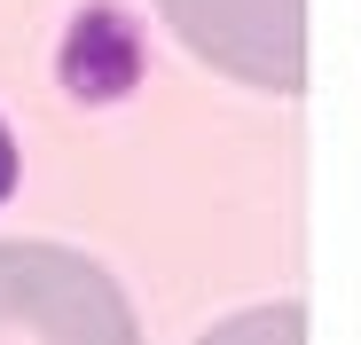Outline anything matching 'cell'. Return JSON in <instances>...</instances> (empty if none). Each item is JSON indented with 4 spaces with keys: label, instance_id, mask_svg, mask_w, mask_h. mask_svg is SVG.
<instances>
[{
    "label": "cell",
    "instance_id": "4",
    "mask_svg": "<svg viewBox=\"0 0 361 345\" xmlns=\"http://www.w3.org/2000/svg\"><path fill=\"white\" fill-rule=\"evenodd\" d=\"M16 196V142H8V126H0V204Z\"/></svg>",
    "mask_w": 361,
    "mask_h": 345
},
{
    "label": "cell",
    "instance_id": "3",
    "mask_svg": "<svg viewBox=\"0 0 361 345\" xmlns=\"http://www.w3.org/2000/svg\"><path fill=\"white\" fill-rule=\"evenodd\" d=\"M197 345H307V306L275 299V306H252V314H228Z\"/></svg>",
    "mask_w": 361,
    "mask_h": 345
},
{
    "label": "cell",
    "instance_id": "1",
    "mask_svg": "<svg viewBox=\"0 0 361 345\" xmlns=\"http://www.w3.org/2000/svg\"><path fill=\"white\" fill-rule=\"evenodd\" d=\"M0 345H142L118 275L71 244H0Z\"/></svg>",
    "mask_w": 361,
    "mask_h": 345
},
{
    "label": "cell",
    "instance_id": "2",
    "mask_svg": "<svg viewBox=\"0 0 361 345\" xmlns=\"http://www.w3.org/2000/svg\"><path fill=\"white\" fill-rule=\"evenodd\" d=\"M157 16L189 55H204L212 71L244 87L267 94L307 87V0H157Z\"/></svg>",
    "mask_w": 361,
    "mask_h": 345
}]
</instances>
